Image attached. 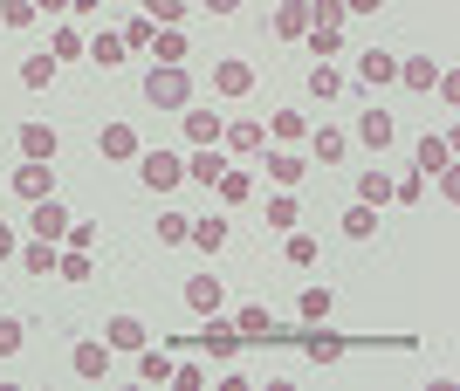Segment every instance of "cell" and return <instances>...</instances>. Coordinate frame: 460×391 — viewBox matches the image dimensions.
<instances>
[{
	"label": "cell",
	"mask_w": 460,
	"mask_h": 391,
	"mask_svg": "<svg viewBox=\"0 0 460 391\" xmlns=\"http://www.w3.org/2000/svg\"><path fill=\"white\" fill-rule=\"evenodd\" d=\"M344 152H350V137L337 131V124H316V131H309V158H316V165H344Z\"/></svg>",
	"instance_id": "obj_11"
},
{
	"label": "cell",
	"mask_w": 460,
	"mask_h": 391,
	"mask_svg": "<svg viewBox=\"0 0 460 391\" xmlns=\"http://www.w3.org/2000/svg\"><path fill=\"white\" fill-rule=\"evenodd\" d=\"M213 193L227 199V206H241V199L254 193V178H248V172H234V165H227V172H220V186H213Z\"/></svg>",
	"instance_id": "obj_38"
},
{
	"label": "cell",
	"mask_w": 460,
	"mask_h": 391,
	"mask_svg": "<svg viewBox=\"0 0 460 391\" xmlns=\"http://www.w3.org/2000/svg\"><path fill=\"white\" fill-rule=\"evenodd\" d=\"M261 152H269V144H261ZM261 172H269L275 186H282V193H288V186H303V178H309V165H303V158H296V152H269V165H261Z\"/></svg>",
	"instance_id": "obj_18"
},
{
	"label": "cell",
	"mask_w": 460,
	"mask_h": 391,
	"mask_svg": "<svg viewBox=\"0 0 460 391\" xmlns=\"http://www.w3.org/2000/svg\"><path fill=\"white\" fill-rule=\"evenodd\" d=\"M282 261H288V268H316V234H288L282 240Z\"/></svg>",
	"instance_id": "obj_33"
},
{
	"label": "cell",
	"mask_w": 460,
	"mask_h": 391,
	"mask_svg": "<svg viewBox=\"0 0 460 391\" xmlns=\"http://www.w3.org/2000/svg\"><path fill=\"white\" fill-rule=\"evenodd\" d=\"M103 343L131 357V351H145V343H152V330H145L137 316H111V323H103Z\"/></svg>",
	"instance_id": "obj_9"
},
{
	"label": "cell",
	"mask_w": 460,
	"mask_h": 391,
	"mask_svg": "<svg viewBox=\"0 0 460 391\" xmlns=\"http://www.w3.org/2000/svg\"><path fill=\"white\" fill-rule=\"evenodd\" d=\"M172 385H179V391H199V385H207V371L186 357V364H172Z\"/></svg>",
	"instance_id": "obj_47"
},
{
	"label": "cell",
	"mask_w": 460,
	"mask_h": 391,
	"mask_svg": "<svg viewBox=\"0 0 460 391\" xmlns=\"http://www.w3.org/2000/svg\"><path fill=\"white\" fill-rule=\"evenodd\" d=\"M385 0H344V14H378Z\"/></svg>",
	"instance_id": "obj_52"
},
{
	"label": "cell",
	"mask_w": 460,
	"mask_h": 391,
	"mask_svg": "<svg viewBox=\"0 0 460 391\" xmlns=\"http://www.w3.org/2000/svg\"><path fill=\"white\" fill-rule=\"evenodd\" d=\"M21 255V240H14V227H0V261H14Z\"/></svg>",
	"instance_id": "obj_49"
},
{
	"label": "cell",
	"mask_w": 460,
	"mask_h": 391,
	"mask_svg": "<svg viewBox=\"0 0 460 391\" xmlns=\"http://www.w3.org/2000/svg\"><path fill=\"white\" fill-rule=\"evenodd\" d=\"M35 14H49V21H62V14H69V0H35Z\"/></svg>",
	"instance_id": "obj_50"
},
{
	"label": "cell",
	"mask_w": 460,
	"mask_h": 391,
	"mask_svg": "<svg viewBox=\"0 0 460 391\" xmlns=\"http://www.w3.org/2000/svg\"><path fill=\"white\" fill-rule=\"evenodd\" d=\"M330 309H337V295H330V282H323V289H303V302H296V316H303V323H323Z\"/></svg>",
	"instance_id": "obj_29"
},
{
	"label": "cell",
	"mask_w": 460,
	"mask_h": 391,
	"mask_svg": "<svg viewBox=\"0 0 460 391\" xmlns=\"http://www.w3.org/2000/svg\"><path fill=\"white\" fill-rule=\"evenodd\" d=\"M83 56H90L96 69H117V62H124V35H111V28H103L96 41H83Z\"/></svg>",
	"instance_id": "obj_26"
},
{
	"label": "cell",
	"mask_w": 460,
	"mask_h": 391,
	"mask_svg": "<svg viewBox=\"0 0 460 391\" xmlns=\"http://www.w3.org/2000/svg\"><path fill=\"white\" fill-rule=\"evenodd\" d=\"M56 274H62V282H90V274H96V261L83 255V248H62V255H56Z\"/></svg>",
	"instance_id": "obj_30"
},
{
	"label": "cell",
	"mask_w": 460,
	"mask_h": 391,
	"mask_svg": "<svg viewBox=\"0 0 460 391\" xmlns=\"http://www.w3.org/2000/svg\"><path fill=\"white\" fill-rule=\"evenodd\" d=\"M303 48H309V56H316V62L344 56V28H309V35H303Z\"/></svg>",
	"instance_id": "obj_27"
},
{
	"label": "cell",
	"mask_w": 460,
	"mask_h": 391,
	"mask_svg": "<svg viewBox=\"0 0 460 391\" xmlns=\"http://www.w3.org/2000/svg\"><path fill=\"white\" fill-rule=\"evenodd\" d=\"M275 137H282V144H296V137H309V117L303 110H275V124H269Z\"/></svg>",
	"instance_id": "obj_39"
},
{
	"label": "cell",
	"mask_w": 460,
	"mask_h": 391,
	"mask_svg": "<svg viewBox=\"0 0 460 391\" xmlns=\"http://www.w3.org/2000/svg\"><path fill=\"white\" fill-rule=\"evenodd\" d=\"M207 14H241V0H199Z\"/></svg>",
	"instance_id": "obj_51"
},
{
	"label": "cell",
	"mask_w": 460,
	"mask_h": 391,
	"mask_svg": "<svg viewBox=\"0 0 460 391\" xmlns=\"http://www.w3.org/2000/svg\"><path fill=\"white\" fill-rule=\"evenodd\" d=\"M49 56H56V62H76V56H83V35H76V28H56V41H49Z\"/></svg>",
	"instance_id": "obj_44"
},
{
	"label": "cell",
	"mask_w": 460,
	"mask_h": 391,
	"mask_svg": "<svg viewBox=\"0 0 460 391\" xmlns=\"http://www.w3.org/2000/svg\"><path fill=\"white\" fill-rule=\"evenodd\" d=\"M96 152H103V158H117V165H131V158L145 152V144H137V131H131V124H103Z\"/></svg>",
	"instance_id": "obj_12"
},
{
	"label": "cell",
	"mask_w": 460,
	"mask_h": 391,
	"mask_svg": "<svg viewBox=\"0 0 460 391\" xmlns=\"http://www.w3.org/2000/svg\"><path fill=\"white\" fill-rule=\"evenodd\" d=\"M69 371H76V378H90V385H96V378H111V343L83 336L76 351H69Z\"/></svg>",
	"instance_id": "obj_7"
},
{
	"label": "cell",
	"mask_w": 460,
	"mask_h": 391,
	"mask_svg": "<svg viewBox=\"0 0 460 391\" xmlns=\"http://www.w3.org/2000/svg\"><path fill=\"white\" fill-rule=\"evenodd\" d=\"M412 165H420V172H447V165H454V144H447V137H433V131H426L420 144H412Z\"/></svg>",
	"instance_id": "obj_20"
},
{
	"label": "cell",
	"mask_w": 460,
	"mask_h": 391,
	"mask_svg": "<svg viewBox=\"0 0 460 391\" xmlns=\"http://www.w3.org/2000/svg\"><path fill=\"white\" fill-rule=\"evenodd\" d=\"M192 343H199L207 357H220V364H227V357H241V330H234V323H227L220 309H213L207 323H199V336H192Z\"/></svg>",
	"instance_id": "obj_4"
},
{
	"label": "cell",
	"mask_w": 460,
	"mask_h": 391,
	"mask_svg": "<svg viewBox=\"0 0 460 391\" xmlns=\"http://www.w3.org/2000/svg\"><path fill=\"white\" fill-rule=\"evenodd\" d=\"M21 343H28V323H21V316H0V357H21Z\"/></svg>",
	"instance_id": "obj_42"
},
{
	"label": "cell",
	"mask_w": 460,
	"mask_h": 391,
	"mask_svg": "<svg viewBox=\"0 0 460 391\" xmlns=\"http://www.w3.org/2000/svg\"><path fill=\"white\" fill-rule=\"evenodd\" d=\"M392 199H405V206H420V199H426V172H405V178H392Z\"/></svg>",
	"instance_id": "obj_45"
},
{
	"label": "cell",
	"mask_w": 460,
	"mask_h": 391,
	"mask_svg": "<svg viewBox=\"0 0 460 391\" xmlns=\"http://www.w3.org/2000/svg\"><path fill=\"white\" fill-rule=\"evenodd\" d=\"M117 35H124V56H145V48H152V35H158V28H152V21H145V14H137V21H124Z\"/></svg>",
	"instance_id": "obj_34"
},
{
	"label": "cell",
	"mask_w": 460,
	"mask_h": 391,
	"mask_svg": "<svg viewBox=\"0 0 460 391\" xmlns=\"http://www.w3.org/2000/svg\"><path fill=\"white\" fill-rule=\"evenodd\" d=\"M220 172H227V152L220 144H192V158H186V178H199V186H220Z\"/></svg>",
	"instance_id": "obj_10"
},
{
	"label": "cell",
	"mask_w": 460,
	"mask_h": 391,
	"mask_svg": "<svg viewBox=\"0 0 460 391\" xmlns=\"http://www.w3.org/2000/svg\"><path fill=\"white\" fill-rule=\"evenodd\" d=\"M131 357H137V378H145V385H172V364H179V357L165 351V343H158V351L145 343V351H131Z\"/></svg>",
	"instance_id": "obj_14"
},
{
	"label": "cell",
	"mask_w": 460,
	"mask_h": 391,
	"mask_svg": "<svg viewBox=\"0 0 460 391\" xmlns=\"http://www.w3.org/2000/svg\"><path fill=\"white\" fill-rule=\"evenodd\" d=\"M7 186H14V193L28 199V206H35V199H56V172H49V158H21Z\"/></svg>",
	"instance_id": "obj_3"
},
{
	"label": "cell",
	"mask_w": 460,
	"mask_h": 391,
	"mask_svg": "<svg viewBox=\"0 0 460 391\" xmlns=\"http://www.w3.org/2000/svg\"><path fill=\"white\" fill-rule=\"evenodd\" d=\"M392 137H399V124L385 117V110H365V117H358V144H371V152H385Z\"/></svg>",
	"instance_id": "obj_24"
},
{
	"label": "cell",
	"mask_w": 460,
	"mask_h": 391,
	"mask_svg": "<svg viewBox=\"0 0 460 391\" xmlns=\"http://www.w3.org/2000/svg\"><path fill=\"white\" fill-rule=\"evenodd\" d=\"M358 199H365V206H385V199H392V178L385 172H358Z\"/></svg>",
	"instance_id": "obj_40"
},
{
	"label": "cell",
	"mask_w": 460,
	"mask_h": 391,
	"mask_svg": "<svg viewBox=\"0 0 460 391\" xmlns=\"http://www.w3.org/2000/svg\"><path fill=\"white\" fill-rule=\"evenodd\" d=\"M296 343L309 351V364H337V357H344V336L330 330V316H323V323H303V330H296Z\"/></svg>",
	"instance_id": "obj_5"
},
{
	"label": "cell",
	"mask_w": 460,
	"mask_h": 391,
	"mask_svg": "<svg viewBox=\"0 0 460 391\" xmlns=\"http://www.w3.org/2000/svg\"><path fill=\"white\" fill-rule=\"evenodd\" d=\"M192 248H199V255H220V248H227V220L220 213H207V220H192Z\"/></svg>",
	"instance_id": "obj_25"
},
{
	"label": "cell",
	"mask_w": 460,
	"mask_h": 391,
	"mask_svg": "<svg viewBox=\"0 0 460 391\" xmlns=\"http://www.w3.org/2000/svg\"><path fill=\"white\" fill-rule=\"evenodd\" d=\"M309 97H344V76H337V69H330V62H316V69H309Z\"/></svg>",
	"instance_id": "obj_35"
},
{
	"label": "cell",
	"mask_w": 460,
	"mask_h": 391,
	"mask_svg": "<svg viewBox=\"0 0 460 391\" xmlns=\"http://www.w3.org/2000/svg\"><path fill=\"white\" fill-rule=\"evenodd\" d=\"M213 90H220V97H248V90H254V69L241 56H220V62H213Z\"/></svg>",
	"instance_id": "obj_8"
},
{
	"label": "cell",
	"mask_w": 460,
	"mask_h": 391,
	"mask_svg": "<svg viewBox=\"0 0 460 391\" xmlns=\"http://www.w3.org/2000/svg\"><path fill=\"white\" fill-rule=\"evenodd\" d=\"M62 240H69V248H83V255H90V248H96V227H90V220H69V234H62Z\"/></svg>",
	"instance_id": "obj_48"
},
{
	"label": "cell",
	"mask_w": 460,
	"mask_h": 391,
	"mask_svg": "<svg viewBox=\"0 0 460 391\" xmlns=\"http://www.w3.org/2000/svg\"><path fill=\"white\" fill-rule=\"evenodd\" d=\"M28 234L35 240H62L69 234V206H62V199H35V206H28Z\"/></svg>",
	"instance_id": "obj_6"
},
{
	"label": "cell",
	"mask_w": 460,
	"mask_h": 391,
	"mask_svg": "<svg viewBox=\"0 0 460 391\" xmlns=\"http://www.w3.org/2000/svg\"><path fill=\"white\" fill-rule=\"evenodd\" d=\"M179 124H186V144H220V131H227V117H213V110H192V103H186V117H179Z\"/></svg>",
	"instance_id": "obj_19"
},
{
	"label": "cell",
	"mask_w": 460,
	"mask_h": 391,
	"mask_svg": "<svg viewBox=\"0 0 460 391\" xmlns=\"http://www.w3.org/2000/svg\"><path fill=\"white\" fill-rule=\"evenodd\" d=\"M56 83V56H28L21 62V90H49Z\"/></svg>",
	"instance_id": "obj_31"
},
{
	"label": "cell",
	"mask_w": 460,
	"mask_h": 391,
	"mask_svg": "<svg viewBox=\"0 0 460 391\" xmlns=\"http://www.w3.org/2000/svg\"><path fill=\"white\" fill-rule=\"evenodd\" d=\"M220 302H227V289H220L213 274H192V282H186V309H192V316H213Z\"/></svg>",
	"instance_id": "obj_16"
},
{
	"label": "cell",
	"mask_w": 460,
	"mask_h": 391,
	"mask_svg": "<svg viewBox=\"0 0 460 391\" xmlns=\"http://www.w3.org/2000/svg\"><path fill=\"white\" fill-rule=\"evenodd\" d=\"M145 103H152V110H186L192 103L186 62H152V69H145Z\"/></svg>",
	"instance_id": "obj_1"
},
{
	"label": "cell",
	"mask_w": 460,
	"mask_h": 391,
	"mask_svg": "<svg viewBox=\"0 0 460 391\" xmlns=\"http://www.w3.org/2000/svg\"><path fill=\"white\" fill-rule=\"evenodd\" d=\"M145 56H152V62H186V35H179V28H158Z\"/></svg>",
	"instance_id": "obj_28"
},
{
	"label": "cell",
	"mask_w": 460,
	"mask_h": 391,
	"mask_svg": "<svg viewBox=\"0 0 460 391\" xmlns=\"http://www.w3.org/2000/svg\"><path fill=\"white\" fill-rule=\"evenodd\" d=\"M344 0H309V28H344Z\"/></svg>",
	"instance_id": "obj_41"
},
{
	"label": "cell",
	"mask_w": 460,
	"mask_h": 391,
	"mask_svg": "<svg viewBox=\"0 0 460 391\" xmlns=\"http://www.w3.org/2000/svg\"><path fill=\"white\" fill-rule=\"evenodd\" d=\"M358 76H365L371 90H385V83L399 76V56H392V48H365V56H358Z\"/></svg>",
	"instance_id": "obj_17"
},
{
	"label": "cell",
	"mask_w": 460,
	"mask_h": 391,
	"mask_svg": "<svg viewBox=\"0 0 460 391\" xmlns=\"http://www.w3.org/2000/svg\"><path fill=\"white\" fill-rule=\"evenodd\" d=\"M131 165H137V178H145L152 193H172L179 178H186V158H179V152H137Z\"/></svg>",
	"instance_id": "obj_2"
},
{
	"label": "cell",
	"mask_w": 460,
	"mask_h": 391,
	"mask_svg": "<svg viewBox=\"0 0 460 391\" xmlns=\"http://www.w3.org/2000/svg\"><path fill=\"white\" fill-rule=\"evenodd\" d=\"M275 35H282V41L309 35V0H282V7H275Z\"/></svg>",
	"instance_id": "obj_21"
},
{
	"label": "cell",
	"mask_w": 460,
	"mask_h": 391,
	"mask_svg": "<svg viewBox=\"0 0 460 391\" xmlns=\"http://www.w3.org/2000/svg\"><path fill=\"white\" fill-rule=\"evenodd\" d=\"M186 234H192V220L165 206V213H158V240H165V248H186Z\"/></svg>",
	"instance_id": "obj_37"
},
{
	"label": "cell",
	"mask_w": 460,
	"mask_h": 391,
	"mask_svg": "<svg viewBox=\"0 0 460 391\" xmlns=\"http://www.w3.org/2000/svg\"><path fill=\"white\" fill-rule=\"evenodd\" d=\"M145 21H152V28H179V21H186V0H145Z\"/></svg>",
	"instance_id": "obj_36"
},
{
	"label": "cell",
	"mask_w": 460,
	"mask_h": 391,
	"mask_svg": "<svg viewBox=\"0 0 460 391\" xmlns=\"http://www.w3.org/2000/svg\"><path fill=\"white\" fill-rule=\"evenodd\" d=\"M261 144H269V131L254 117H234L227 131H220V152H261Z\"/></svg>",
	"instance_id": "obj_15"
},
{
	"label": "cell",
	"mask_w": 460,
	"mask_h": 391,
	"mask_svg": "<svg viewBox=\"0 0 460 391\" xmlns=\"http://www.w3.org/2000/svg\"><path fill=\"white\" fill-rule=\"evenodd\" d=\"M0 21H7V28H35V0H0Z\"/></svg>",
	"instance_id": "obj_43"
},
{
	"label": "cell",
	"mask_w": 460,
	"mask_h": 391,
	"mask_svg": "<svg viewBox=\"0 0 460 391\" xmlns=\"http://www.w3.org/2000/svg\"><path fill=\"white\" fill-rule=\"evenodd\" d=\"M56 255H62V240H28V248H21V268H28V274H35V282H41V274H56Z\"/></svg>",
	"instance_id": "obj_23"
},
{
	"label": "cell",
	"mask_w": 460,
	"mask_h": 391,
	"mask_svg": "<svg viewBox=\"0 0 460 391\" xmlns=\"http://www.w3.org/2000/svg\"><path fill=\"white\" fill-rule=\"evenodd\" d=\"M56 152H62L56 124H21V158H49V165H56Z\"/></svg>",
	"instance_id": "obj_13"
},
{
	"label": "cell",
	"mask_w": 460,
	"mask_h": 391,
	"mask_svg": "<svg viewBox=\"0 0 460 391\" xmlns=\"http://www.w3.org/2000/svg\"><path fill=\"white\" fill-rule=\"evenodd\" d=\"M344 234H350V240H371V234H378V206H365V199H358V206L344 213Z\"/></svg>",
	"instance_id": "obj_32"
},
{
	"label": "cell",
	"mask_w": 460,
	"mask_h": 391,
	"mask_svg": "<svg viewBox=\"0 0 460 391\" xmlns=\"http://www.w3.org/2000/svg\"><path fill=\"white\" fill-rule=\"evenodd\" d=\"M269 227H296V199H288V193L269 199Z\"/></svg>",
	"instance_id": "obj_46"
},
{
	"label": "cell",
	"mask_w": 460,
	"mask_h": 391,
	"mask_svg": "<svg viewBox=\"0 0 460 391\" xmlns=\"http://www.w3.org/2000/svg\"><path fill=\"white\" fill-rule=\"evenodd\" d=\"M392 83H405V90H433V83H440V62H433V56H405Z\"/></svg>",
	"instance_id": "obj_22"
}]
</instances>
